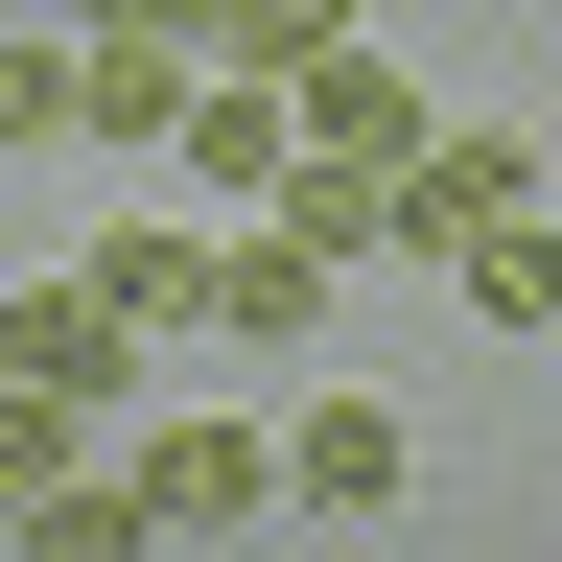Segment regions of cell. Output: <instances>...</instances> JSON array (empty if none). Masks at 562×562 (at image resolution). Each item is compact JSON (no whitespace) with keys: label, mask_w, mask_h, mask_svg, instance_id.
I'll list each match as a JSON object with an SVG mask.
<instances>
[{"label":"cell","mask_w":562,"mask_h":562,"mask_svg":"<svg viewBox=\"0 0 562 562\" xmlns=\"http://www.w3.org/2000/svg\"><path fill=\"white\" fill-rule=\"evenodd\" d=\"M117 375H140V305H117L94 258H70V281H24V305H0V398H47V422H94Z\"/></svg>","instance_id":"6da1fadb"},{"label":"cell","mask_w":562,"mask_h":562,"mask_svg":"<svg viewBox=\"0 0 562 562\" xmlns=\"http://www.w3.org/2000/svg\"><path fill=\"white\" fill-rule=\"evenodd\" d=\"M140 516H165V539H235V516H281V422H235V398H188L165 446H140Z\"/></svg>","instance_id":"7a4b0ae2"},{"label":"cell","mask_w":562,"mask_h":562,"mask_svg":"<svg viewBox=\"0 0 562 562\" xmlns=\"http://www.w3.org/2000/svg\"><path fill=\"white\" fill-rule=\"evenodd\" d=\"M516 211H539V165H516L492 117H446V140L398 165V258H469V235H516Z\"/></svg>","instance_id":"3957f363"},{"label":"cell","mask_w":562,"mask_h":562,"mask_svg":"<svg viewBox=\"0 0 562 562\" xmlns=\"http://www.w3.org/2000/svg\"><path fill=\"white\" fill-rule=\"evenodd\" d=\"M422 140H446V117H422L398 47H328V70H305V165H422Z\"/></svg>","instance_id":"277c9868"},{"label":"cell","mask_w":562,"mask_h":562,"mask_svg":"<svg viewBox=\"0 0 562 562\" xmlns=\"http://www.w3.org/2000/svg\"><path fill=\"white\" fill-rule=\"evenodd\" d=\"M211 94V47H117V24H70V140H188Z\"/></svg>","instance_id":"5b68a950"},{"label":"cell","mask_w":562,"mask_h":562,"mask_svg":"<svg viewBox=\"0 0 562 562\" xmlns=\"http://www.w3.org/2000/svg\"><path fill=\"white\" fill-rule=\"evenodd\" d=\"M281 165H305V94L211 70V94H188V188H281Z\"/></svg>","instance_id":"8992f818"},{"label":"cell","mask_w":562,"mask_h":562,"mask_svg":"<svg viewBox=\"0 0 562 562\" xmlns=\"http://www.w3.org/2000/svg\"><path fill=\"white\" fill-rule=\"evenodd\" d=\"M328 47H375V0H235V24H211V70H258V94H305Z\"/></svg>","instance_id":"52a82bcc"},{"label":"cell","mask_w":562,"mask_h":562,"mask_svg":"<svg viewBox=\"0 0 562 562\" xmlns=\"http://www.w3.org/2000/svg\"><path fill=\"white\" fill-rule=\"evenodd\" d=\"M281 492H328V516H375V492H398V422H375V398H305V422H281Z\"/></svg>","instance_id":"ba28073f"},{"label":"cell","mask_w":562,"mask_h":562,"mask_svg":"<svg viewBox=\"0 0 562 562\" xmlns=\"http://www.w3.org/2000/svg\"><path fill=\"white\" fill-rule=\"evenodd\" d=\"M305 305H328V258L281 235V211H258V235H211V328H258V351H281Z\"/></svg>","instance_id":"9c48e42d"},{"label":"cell","mask_w":562,"mask_h":562,"mask_svg":"<svg viewBox=\"0 0 562 562\" xmlns=\"http://www.w3.org/2000/svg\"><path fill=\"white\" fill-rule=\"evenodd\" d=\"M281 235H305L328 281H351V258H398V165H281Z\"/></svg>","instance_id":"30bf717a"},{"label":"cell","mask_w":562,"mask_h":562,"mask_svg":"<svg viewBox=\"0 0 562 562\" xmlns=\"http://www.w3.org/2000/svg\"><path fill=\"white\" fill-rule=\"evenodd\" d=\"M24 539H47V562H117V539H165V516H140V469L94 492V469H70V446H47V469H24Z\"/></svg>","instance_id":"8fae6325"},{"label":"cell","mask_w":562,"mask_h":562,"mask_svg":"<svg viewBox=\"0 0 562 562\" xmlns=\"http://www.w3.org/2000/svg\"><path fill=\"white\" fill-rule=\"evenodd\" d=\"M469 305H492V328H562V211H516V235H469Z\"/></svg>","instance_id":"7c38bea8"},{"label":"cell","mask_w":562,"mask_h":562,"mask_svg":"<svg viewBox=\"0 0 562 562\" xmlns=\"http://www.w3.org/2000/svg\"><path fill=\"white\" fill-rule=\"evenodd\" d=\"M94 281H117L140 328H211V235H94Z\"/></svg>","instance_id":"4fadbf2b"},{"label":"cell","mask_w":562,"mask_h":562,"mask_svg":"<svg viewBox=\"0 0 562 562\" xmlns=\"http://www.w3.org/2000/svg\"><path fill=\"white\" fill-rule=\"evenodd\" d=\"M70 24H117V47H211L235 0H70Z\"/></svg>","instance_id":"5bb4252c"}]
</instances>
